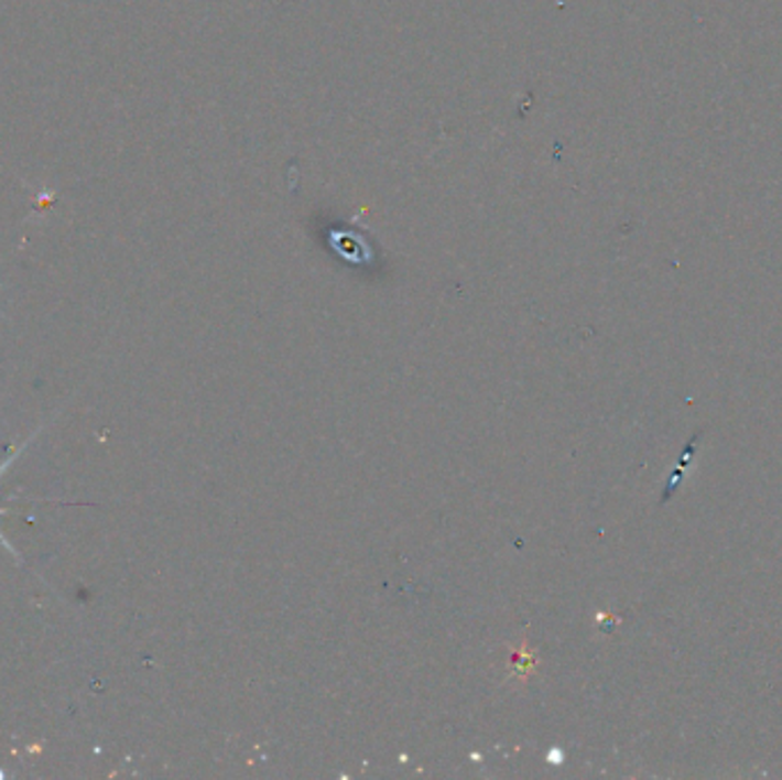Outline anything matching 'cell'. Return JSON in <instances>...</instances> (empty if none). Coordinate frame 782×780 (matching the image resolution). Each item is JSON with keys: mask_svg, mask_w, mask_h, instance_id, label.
I'll use <instances>...</instances> for the list:
<instances>
[{"mask_svg": "<svg viewBox=\"0 0 782 780\" xmlns=\"http://www.w3.org/2000/svg\"><path fill=\"white\" fill-rule=\"evenodd\" d=\"M0 474H3V472H0Z\"/></svg>", "mask_w": 782, "mask_h": 780, "instance_id": "obj_1", "label": "cell"}]
</instances>
